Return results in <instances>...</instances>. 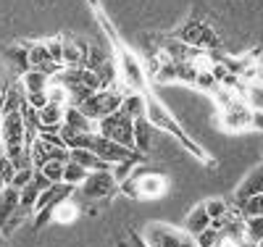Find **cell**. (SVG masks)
Masks as SVG:
<instances>
[{
	"mask_svg": "<svg viewBox=\"0 0 263 247\" xmlns=\"http://www.w3.org/2000/svg\"><path fill=\"white\" fill-rule=\"evenodd\" d=\"M6 187H8V184H6V179H3V176H0V192H3Z\"/></svg>",
	"mask_w": 263,
	"mask_h": 247,
	"instance_id": "ab89813d",
	"label": "cell"
},
{
	"mask_svg": "<svg viewBox=\"0 0 263 247\" xmlns=\"http://www.w3.org/2000/svg\"><path fill=\"white\" fill-rule=\"evenodd\" d=\"M87 53L90 45L82 40H71V37H61V63L66 69H82L87 63Z\"/></svg>",
	"mask_w": 263,
	"mask_h": 247,
	"instance_id": "7c38bea8",
	"label": "cell"
},
{
	"mask_svg": "<svg viewBox=\"0 0 263 247\" xmlns=\"http://www.w3.org/2000/svg\"><path fill=\"white\" fill-rule=\"evenodd\" d=\"M87 174H90V171L82 168L79 163H74L71 158L63 163V182H66V184H71V187H79V184L84 182V176H87Z\"/></svg>",
	"mask_w": 263,
	"mask_h": 247,
	"instance_id": "d4e9b609",
	"label": "cell"
},
{
	"mask_svg": "<svg viewBox=\"0 0 263 247\" xmlns=\"http://www.w3.org/2000/svg\"><path fill=\"white\" fill-rule=\"evenodd\" d=\"M13 174H16V166L11 163V158H6V155H0V176L6 179V184H11Z\"/></svg>",
	"mask_w": 263,
	"mask_h": 247,
	"instance_id": "e575fe53",
	"label": "cell"
},
{
	"mask_svg": "<svg viewBox=\"0 0 263 247\" xmlns=\"http://www.w3.org/2000/svg\"><path fill=\"white\" fill-rule=\"evenodd\" d=\"M121 92L116 87H103V89H98V92H92L90 98H84L77 108L82 110V113L90 119V121H100V119H105V116H111V113H116L119 110V105H121Z\"/></svg>",
	"mask_w": 263,
	"mask_h": 247,
	"instance_id": "7a4b0ae2",
	"label": "cell"
},
{
	"mask_svg": "<svg viewBox=\"0 0 263 247\" xmlns=\"http://www.w3.org/2000/svg\"><path fill=\"white\" fill-rule=\"evenodd\" d=\"M63 124L71 126L77 131H84V134H92L95 131V121H90L77 105H66L63 108Z\"/></svg>",
	"mask_w": 263,
	"mask_h": 247,
	"instance_id": "ac0fdd59",
	"label": "cell"
},
{
	"mask_svg": "<svg viewBox=\"0 0 263 247\" xmlns=\"http://www.w3.org/2000/svg\"><path fill=\"white\" fill-rule=\"evenodd\" d=\"M218 239H221V232L213 229V226L203 229L200 234H195V244H197V247H216Z\"/></svg>",
	"mask_w": 263,
	"mask_h": 247,
	"instance_id": "4dcf8cb0",
	"label": "cell"
},
{
	"mask_svg": "<svg viewBox=\"0 0 263 247\" xmlns=\"http://www.w3.org/2000/svg\"><path fill=\"white\" fill-rule=\"evenodd\" d=\"M245 103H248L253 110H263V84H260V82L248 84V89H245Z\"/></svg>",
	"mask_w": 263,
	"mask_h": 247,
	"instance_id": "83f0119b",
	"label": "cell"
},
{
	"mask_svg": "<svg viewBox=\"0 0 263 247\" xmlns=\"http://www.w3.org/2000/svg\"><path fill=\"white\" fill-rule=\"evenodd\" d=\"M124 189L126 195L137 197V200H156L168 189V179L147 171V174H140L137 179H132V182H124Z\"/></svg>",
	"mask_w": 263,
	"mask_h": 247,
	"instance_id": "52a82bcc",
	"label": "cell"
},
{
	"mask_svg": "<svg viewBox=\"0 0 263 247\" xmlns=\"http://www.w3.org/2000/svg\"><path fill=\"white\" fill-rule=\"evenodd\" d=\"M48 84H50L48 74H40L34 69L21 74V89H24V95H48Z\"/></svg>",
	"mask_w": 263,
	"mask_h": 247,
	"instance_id": "2e32d148",
	"label": "cell"
},
{
	"mask_svg": "<svg viewBox=\"0 0 263 247\" xmlns=\"http://www.w3.org/2000/svg\"><path fill=\"white\" fill-rule=\"evenodd\" d=\"M245 242L250 247L263 242V216H250L245 218Z\"/></svg>",
	"mask_w": 263,
	"mask_h": 247,
	"instance_id": "cb8c5ba5",
	"label": "cell"
},
{
	"mask_svg": "<svg viewBox=\"0 0 263 247\" xmlns=\"http://www.w3.org/2000/svg\"><path fill=\"white\" fill-rule=\"evenodd\" d=\"M0 247H8V242H6V234H3V229H0Z\"/></svg>",
	"mask_w": 263,
	"mask_h": 247,
	"instance_id": "74e56055",
	"label": "cell"
},
{
	"mask_svg": "<svg viewBox=\"0 0 263 247\" xmlns=\"http://www.w3.org/2000/svg\"><path fill=\"white\" fill-rule=\"evenodd\" d=\"M145 119H147V124L150 126H156V129H161V131H168V134H174L197 161H203V163H208V155L197 147V142H192L187 134L182 131V126L177 124V119H174L168 110H166V105L158 100V98H153V95H145Z\"/></svg>",
	"mask_w": 263,
	"mask_h": 247,
	"instance_id": "6da1fadb",
	"label": "cell"
},
{
	"mask_svg": "<svg viewBox=\"0 0 263 247\" xmlns=\"http://www.w3.org/2000/svg\"><path fill=\"white\" fill-rule=\"evenodd\" d=\"M192 84H195V87H200V89H208V92H213V89L218 87V79L213 77L211 69H205V71H197V77H195Z\"/></svg>",
	"mask_w": 263,
	"mask_h": 247,
	"instance_id": "d6a6232c",
	"label": "cell"
},
{
	"mask_svg": "<svg viewBox=\"0 0 263 247\" xmlns=\"http://www.w3.org/2000/svg\"><path fill=\"white\" fill-rule=\"evenodd\" d=\"M150 124H147V119L142 116V119H135V153H140V155H145L147 150H150Z\"/></svg>",
	"mask_w": 263,
	"mask_h": 247,
	"instance_id": "7402d4cb",
	"label": "cell"
},
{
	"mask_svg": "<svg viewBox=\"0 0 263 247\" xmlns=\"http://www.w3.org/2000/svg\"><path fill=\"white\" fill-rule=\"evenodd\" d=\"M6 61L13 71L24 74L29 71V45H13V48L6 50Z\"/></svg>",
	"mask_w": 263,
	"mask_h": 247,
	"instance_id": "44dd1931",
	"label": "cell"
},
{
	"mask_svg": "<svg viewBox=\"0 0 263 247\" xmlns=\"http://www.w3.org/2000/svg\"><path fill=\"white\" fill-rule=\"evenodd\" d=\"M77 187L66 184V182H55V184H48L45 189L40 192L37 203H34V226H45V223L50 221V213L58 203H63L66 197H74Z\"/></svg>",
	"mask_w": 263,
	"mask_h": 247,
	"instance_id": "5b68a950",
	"label": "cell"
},
{
	"mask_svg": "<svg viewBox=\"0 0 263 247\" xmlns=\"http://www.w3.org/2000/svg\"><path fill=\"white\" fill-rule=\"evenodd\" d=\"M205 205V211H208V218L213 221V218H224L227 213H229V205L224 203V200H218V197H213V200H208V203H203Z\"/></svg>",
	"mask_w": 263,
	"mask_h": 247,
	"instance_id": "1f68e13d",
	"label": "cell"
},
{
	"mask_svg": "<svg viewBox=\"0 0 263 247\" xmlns=\"http://www.w3.org/2000/svg\"><path fill=\"white\" fill-rule=\"evenodd\" d=\"M116 187L119 184H116L111 168H103V171H90V174H87L84 182L77 187V192L82 197H87V200H103L108 195H114Z\"/></svg>",
	"mask_w": 263,
	"mask_h": 247,
	"instance_id": "ba28073f",
	"label": "cell"
},
{
	"mask_svg": "<svg viewBox=\"0 0 263 247\" xmlns=\"http://www.w3.org/2000/svg\"><path fill=\"white\" fill-rule=\"evenodd\" d=\"M63 108L66 105H58V103H45L37 108V116H40V131L45 134H55L63 124Z\"/></svg>",
	"mask_w": 263,
	"mask_h": 247,
	"instance_id": "5bb4252c",
	"label": "cell"
},
{
	"mask_svg": "<svg viewBox=\"0 0 263 247\" xmlns=\"http://www.w3.org/2000/svg\"><path fill=\"white\" fill-rule=\"evenodd\" d=\"M3 100H6V89H3V84H0V108H3Z\"/></svg>",
	"mask_w": 263,
	"mask_h": 247,
	"instance_id": "f35d334b",
	"label": "cell"
},
{
	"mask_svg": "<svg viewBox=\"0 0 263 247\" xmlns=\"http://www.w3.org/2000/svg\"><path fill=\"white\" fill-rule=\"evenodd\" d=\"M116 50H119V63L116 66H119L124 82L135 89V92H142L145 89V69H142L140 58L132 50H126V48H119V45H116Z\"/></svg>",
	"mask_w": 263,
	"mask_h": 247,
	"instance_id": "9c48e42d",
	"label": "cell"
},
{
	"mask_svg": "<svg viewBox=\"0 0 263 247\" xmlns=\"http://www.w3.org/2000/svg\"><path fill=\"white\" fill-rule=\"evenodd\" d=\"M69 158H71L74 163H79L82 168H87V171H103V168H111L105 161H100L90 147H71V150H69Z\"/></svg>",
	"mask_w": 263,
	"mask_h": 247,
	"instance_id": "e0dca14e",
	"label": "cell"
},
{
	"mask_svg": "<svg viewBox=\"0 0 263 247\" xmlns=\"http://www.w3.org/2000/svg\"><path fill=\"white\" fill-rule=\"evenodd\" d=\"M208 226H211V218H208V211H205L203 203L187 213V221H184V232H187V234L195 237V234H200V232L208 229Z\"/></svg>",
	"mask_w": 263,
	"mask_h": 247,
	"instance_id": "ffe728a7",
	"label": "cell"
},
{
	"mask_svg": "<svg viewBox=\"0 0 263 247\" xmlns=\"http://www.w3.org/2000/svg\"><path fill=\"white\" fill-rule=\"evenodd\" d=\"M29 69H34L40 74H48V77H55L63 66L53 61L45 42H37V45H29Z\"/></svg>",
	"mask_w": 263,
	"mask_h": 247,
	"instance_id": "4fadbf2b",
	"label": "cell"
},
{
	"mask_svg": "<svg viewBox=\"0 0 263 247\" xmlns=\"http://www.w3.org/2000/svg\"><path fill=\"white\" fill-rule=\"evenodd\" d=\"M21 221L24 216L18 213V189L6 187L0 192V229H13Z\"/></svg>",
	"mask_w": 263,
	"mask_h": 247,
	"instance_id": "8fae6325",
	"label": "cell"
},
{
	"mask_svg": "<svg viewBox=\"0 0 263 247\" xmlns=\"http://www.w3.org/2000/svg\"><path fill=\"white\" fill-rule=\"evenodd\" d=\"M145 244L147 247H197L192 234L161 221H153L145 226Z\"/></svg>",
	"mask_w": 263,
	"mask_h": 247,
	"instance_id": "3957f363",
	"label": "cell"
},
{
	"mask_svg": "<svg viewBox=\"0 0 263 247\" xmlns=\"http://www.w3.org/2000/svg\"><path fill=\"white\" fill-rule=\"evenodd\" d=\"M216 247H250L248 242H239V239H232V237H224L221 234V239L216 242Z\"/></svg>",
	"mask_w": 263,
	"mask_h": 247,
	"instance_id": "d590c367",
	"label": "cell"
},
{
	"mask_svg": "<svg viewBox=\"0 0 263 247\" xmlns=\"http://www.w3.org/2000/svg\"><path fill=\"white\" fill-rule=\"evenodd\" d=\"M221 124L229 131H242L248 126H253V108L245 100H234L229 105L221 108Z\"/></svg>",
	"mask_w": 263,
	"mask_h": 247,
	"instance_id": "30bf717a",
	"label": "cell"
},
{
	"mask_svg": "<svg viewBox=\"0 0 263 247\" xmlns=\"http://www.w3.org/2000/svg\"><path fill=\"white\" fill-rule=\"evenodd\" d=\"M87 147H90L100 161H105L108 166L121 163V161H140V153L129 150V147H124V145H119V142H114V140H108V137H103V134H98V131L90 134Z\"/></svg>",
	"mask_w": 263,
	"mask_h": 247,
	"instance_id": "8992f818",
	"label": "cell"
},
{
	"mask_svg": "<svg viewBox=\"0 0 263 247\" xmlns=\"http://www.w3.org/2000/svg\"><path fill=\"white\" fill-rule=\"evenodd\" d=\"M95 131L103 134V137H108V140L119 142V145H124V147H129V150H135V119L124 116L121 110L100 119L95 124Z\"/></svg>",
	"mask_w": 263,
	"mask_h": 247,
	"instance_id": "277c9868",
	"label": "cell"
},
{
	"mask_svg": "<svg viewBox=\"0 0 263 247\" xmlns=\"http://www.w3.org/2000/svg\"><path fill=\"white\" fill-rule=\"evenodd\" d=\"M263 192V163L260 166H255L242 182H239V187H237V192H234V203L239 205V203H245L248 197H253V195H260Z\"/></svg>",
	"mask_w": 263,
	"mask_h": 247,
	"instance_id": "9a60e30c",
	"label": "cell"
},
{
	"mask_svg": "<svg viewBox=\"0 0 263 247\" xmlns=\"http://www.w3.org/2000/svg\"><path fill=\"white\" fill-rule=\"evenodd\" d=\"M119 110L129 119H142L145 116V95L142 92H124Z\"/></svg>",
	"mask_w": 263,
	"mask_h": 247,
	"instance_id": "d6986e66",
	"label": "cell"
},
{
	"mask_svg": "<svg viewBox=\"0 0 263 247\" xmlns=\"http://www.w3.org/2000/svg\"><path fill=\"white\" fill-rule=\"evenodd\" d=\"M253 126L263 129V110H253Z\"/></svg>",
	"mask_w": 263,
	"mask_h": 247,
	"instance_id": "8d00e7d4",
	"label": "cell"
},
{
	"mask_svg": "<svg viewBox=\"0 0 263 247\" xmlns=\"http://www.w3.org/2000/svg\"><path fill=\"white\" fill-rule=\"evenodd\" d=\"M77 216H79V208L71 203V197H66L63 203H58V205L53 208L50 221H55V223H71Z\"/></svg>",
	"mask_w": 263,
	"mask_h": 247,
	"instance_id": "603a6c76",
	"label": "cell"
},
{
	"mask_svg": "<svg viewBox=\"0 0 263 247\" xmlns=\"http://www.w3.org/2000/svg\"><path fill=\"white\" fill-rule=\"evenodd\" d=\"M237 211H239V216H242V218H250V216H263V192H260V195L248 197L245 203H239V205H237Z\"/></svg>",
	"mask_w": 263,
	"mask_h": 247,
	"instance_id": "484cf974",
	"label": "cell"
},
{
	"mask_svg": "<svg viewBox=\"0 0 263 247\" xmlns=\"http://www.w3.org/2000/svg\"><path fill=\"white\" fill-rule=\"evenodd\" d=\"M137 247H147V244H142V239H137Z\"/></svg>",
	"mask_w": 263,
	"mask_h": 247,
	"instance_id": "60d3db41",
	"label": "cell"
},
{
	"mask_svg": "<svg viewBox=\"0 0 263 247\" xmlns=\"http://www.w3.org/2000/svg\"><path fill=\"white\" fill-rule=\"evenodd\" d=\"M48 100L50 103H58V105H69V92H66L63 84H58L55 79H50V84H48Z\"/></svg>",
	"mask_w": 263,
	"mask_h": 247,
	"instance_id": "f1b7e54d",
	"label": "cell"
},
{
	"mask_svg": "<svg viewBox=\"0 0 263 247\" xmlns=\"http://www.w3.org/2000/svg\"><path fill=\"white\" fill-rule=\"evenodd\" d=\"M32 176H34V168H16V174H13V179H11L8 187H13V189L27 187V184L32 182Z\"/></svg>",
	"mask_w": 263,
	"mask_h": 247,
	"instance_id": "836d02e7",
	"label": "cell"
},
{
	"mask_svg": "<svg viewBox=\"0 0 263 247\" xmlns=\"http://www.w3.org/2000/svg\"><path fill=\"white\" fill-rule=\"evenodd\" d=\"M63 163L66 161H48V163H42L37 171L48 179V184H55V182H63Z\"/></svg>",
	"mask_w": 263,
	"mask_h": 247,
	"instance_id": "4316f807",
	"label": "cell"
},
{
	"mask_svg": "<svg viewBox=\"0 0 263 247\" xmlns=\"http://www.w3.org/2000/svg\"><path fill=\"white\" fill-rule=\"evenodd\" d=\"M137 163L140 161H121V163H114L111 168V174H114V179H116V184H124L126 179L132 176V168H137Z\"/></svg>",
	"mask_w": 263,
	"mask_h": 247,
	"instance_id": "f546056e",
	"label": "cell"
}]
</instances>
